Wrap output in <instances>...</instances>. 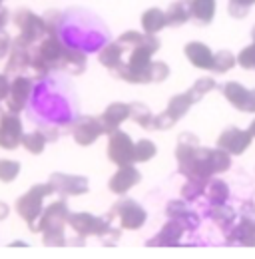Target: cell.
I'll return each instance as SVG.
<instances>
[{
    "label": "cell",
    "mask_w": 255,
    "mask_h": 259,
    "mask_svg": "<svg viewBox=\"0 0 255 259\" xmlns=\"http://www.w3.org/2000/svg\"><path fill=\"white\" fill-rule=\"evenodd\" d=\"M142 38H144V32H138V30H128V32L120 34V38H118V42L130 50V48H134V46H138L140 42H142Z\"/></svg>",
    "instance_id": "obj_39"
},
{
    "label": "cell",
    "mask_w": 255,
    "mask_h": 259,
    "mask_svg": "<svg viewBox=\"0 0 255 259\" xmlns=\"http://www.w3.org/2000/svg\"><path fill=\"white\" fill-rule=\"evenodd\" d=\"M14 26L20 30V36L26 38L30 44H38L46 36V24L44 18L34 14L30 8H20L12 14Z\"/></svg>",
    "instance_id": "obj_7"
},
{
    "label": "cell",
    "mask_w": 255,
    "mask_h": 259,
    "mask_svg": "<svg viewBox=\"0 0 255 259\" xmlns=\"http://www.w3.org/2000/svg\"><path fill=\"white\" fill-rule=\"evenodd\" d=\"M167 16V26H184L188 20H191V0H176L169 4V8L165 10Z\"/></svg>",
    "instance_id": "obj_22"
},
{
    "label": "cell",
    "mask_w": 255,
    "mask_h": 259,
    "mask_svg": "<svg viewBox=\"0 0 255 259\" xmlns=\"http://www.w3.org/2000/svg\"><path fill=\"white\" fill-rule=\"evenodd\" d=\"M68 226L74 229L76 235L80 237H112V243H116L122 235V227H114V224L104 215L96 218L92 213H70Z\"/></svg>",
    "instance_id": "obj_3"
},
{
    "label": "cell",
    "mask_w": 255,
    "mask_h": 259,
    "mask_svg": "<svg viewBox=\"0 0 255 259\" xmlns=\"http://www.w3.org/2000/svg\"><path fill=\"white\" fill-rule=\"evenodd\" d=\"M205 182H199V180H188L186 186L182 188V197L186 201H195L199 195L205 194Z\"/></svg>",
    "instance_id": "obj_35"
},
{
    "label": "cell",
    "mask_w": 255,
    "mask_h": 259,
    "mask_svg": "<svg viewBox=\"0 0 255 259\" xmlns=\"http://www.w3.org/2000/svg\"><path fill=\"white\" fill-rule=\"evenodd\" d=\"M222 94L233 108L245 112L247 98H249V90H247L245 86H241L239 82H225L222 86Z\"/></svg>",
    "instance_id": "obj_24"
},
{
    "label": "cell",
    "mask_w": 255,
    "mask_h": 259,
    "mask_svg": "<svg viewBox=\"0 0 255 259\" xmlns=\"http://www.w3.org/2000/svg\"><path fill=\"white\" fill-rule=\"evenodd\" d=\"M184 231H186V227L180 220H172L169 218V222L161 227V231L154 239L146 241V245L148 247H172V245H178L182 235H184Z\"/></svg>",
    "instance_id": "obj_16"
},
{
    "label": "cell",
    "mask_w": 255,
    "mask_h": 259,
    "mask_svg": "<svg viewBox=\"0 0 255 259\" xmlns=\"http://www.w3.org/2000/svg\"><path fill=\"white\" fill-rule=\"evenodd\" d=\"M32 96V78L24 76V74H18L12 78V84H10V94L6 98V110L14 112V114H20L28 100Z\"/></svg>",
    "instance_id": "obj_13"
},
{
    "label": "cell",
    "mask_w": 255,
    "mask_h": 259,
    "mask_svg": "<svg viewBox=\"0 0 255 259\" xmlns=\"http://www.w3.org/2000/svg\"><path fill=\"white\" fill-rule=\"evenodd\" d=\"M186 58L199 70H214V52L203 42H188L184 48Z\"/></svg>",
    "instance_id": "obj_18"
},
{
    "label": "cell",
    "mask_w": 255,
    "mask_h": 259,
    "mask_svg": "<svg viewBox=\"0 0 255 259\" xmlns=\"http://www.w3.org/2000/svg\"><path fill=\"white\" fill-rule=\"evenodd\" d=\"M251 38L255 40V26H253V30H251Z\"/></svg>",
    "instance_id": "obj_51"
},
{
    "label": "cell",
    "mask_w": 255,
    "mask_h": 259,
    "mask_svg": "<svg viewBox=\"0 0 255 259\" xmlns=\"http://www.w3.org/2000/svg\"><path fill=\"white\" fill-rule=\"evenodd\" d=\"M158 148L152 140H140L136 142V162H150L152 158H156Z\"/></svg>",
    "instance_id": "obj_34"
},
{
    "label": "cell",
    "mask_w": 255,
    "mask_h": 259,
    "mask_svg": "<svg viewBox=\"0 0 255 259\" xmlns=\"http://www.w3.org/2000/svg\"><path fill=\"white\" fill-rule=\"evenodd\" d=\"M44 24H46V34L50 36H60V30H62L64 24V12L56 10V8H50L44 12Z\"/></svg>",
    "instance_id": "obj_30"
},
{
    "label": "cell",
    "mask_w": 255,
    "mask_h": 259,
    "mask_svg": "<svg viewBox=\"0 0 255 259\" xmlns=\"http://www.w3.org/2000/svg\"><path fill=\"white\" fill-rule=\"evenodd\" d=\"M52 194H54V188H52L50 182H46V184L32 186L26 194L20 195L16 199V213L26 222V226L34 224L42 215V211H44V205L42 203H44V199L48 195Z\"/></svg>",
    "instance_id": "obj_5"
},
{
    "label": "cell",
    "mask_w": 255,
    "mask_h": 259,
    "mask_svg": "<svg viewBox=\"0 0 255 259\" xmlns=\"http://www.w3.org/2000/svg\"><path fill=\"white\" fill-rule=\"evenodd\" d=\"M249 132H251V136L255 138V120L251 122V124H249Z\"/></svg>",
    "instance_id": "obj_50"
},
{
    "label": "cell",
    "mask_w": 255,
    "mask_h": 259,
    "mask_svg": "<svg viewBox=\"0 0 255 259\" xmlns=\"http://www.w3.org/2000/svg\"><path fill=\"white\" fill-rule=\"evenodd\" d=\"M193 104H197L193 96H191V92H184V94H176V96L172 98L169 102H167V108H165V114L174 120V122H178V120H182L188 112H190V108Z\"/></svg>",
    "instance_id": "obj_23"
},
{
    "label": "cell",
    "mask_w": 255,
    "mask_h": 259,
    "mask_svg": "<svg viewBox=\"0 0 255 259\" xmlns=\"http://www.w3.org/2000/svg\"><path fill=\"white\" fill-rule=\"evenodd\" d=\"M140 182H142V174L138 171V167H134V163H132V165H122V167H118V171L110 178L108 190L116 195H124V194H128L134 186H138Z\"/></svg>",
    "instance_id": "obj_14"
},
{
    "label": "cell",
    "mask_w": 255,
    "mask_h": 259,
    "mask_svg": "<svg viewBox=\"0 0 255 259\" xmlns=\"http://www.w3.org/2000/svg\"><path fill=\"white\" fill-rule=\"evenodd\" d=\"M10 48H12V38L8 36V32H0V60L6 58L10 54Z\"/></svg>",
    "instance_id": "obj_42"
},
{
    "label": "cell",
    "mask_w": 255,
    "mask_h": 259,
    "mask_svg": "<svg viewBox=\"0 0 255 259\" xmlns=\"http://www.w3.org/2000/svg\"><path fill=\"white\" fill-rule=\"evenodd\" d=\"M70 134L74 138V142L82 148H88L92 146L100 136H104V128H102V122L100 118L94 116H80L72 126H70Z\"/></svg>",
    "instance_id": "obj_10"
},
{
    "label": "cell",
    "mask_w": 255,
    "mask_h": 259,
    "mask_svg": "<svg viewBox=\"0 0 255 259\" xmlns=\"http://www.w3.org/2000/svg\"><path fill=\"white\" fill-rule=\"evenodd\" d=\"M130 118V104H124V102H114L110 104L104 114L100 116V122H102V128H104V134L110 136L112 132L120 130V126Z\"/></svg>",
    "instance_id": "obj_15"
},
{
    "label": "cell",
    "mask_w": 255,
    "mask_h": 259,
    "mask_svg": "<svg viewBox=\"0 0 255 259\" xmlns=\"http://www.w3.org/2000/svg\"><path fill=\"white\" fill-rule=\"evenodd\" d=\"M22 138H24V126L18 114L4 110L0 112V148L2 150H16L18 146H22Z\"/></svg>",
    "instance_id": "obj_8"
},
{
    "label": "cell",
    "mask_w": 255,
    "mask_h": 259,
    "mask_svg": "<svg viewBox=\"0 0 255 259\" xmlns=\"http://www.w3.org/2000/svg\"><path fill=\"white\" fill-rule=\"evenodd\" d=\"M124 54L126 48L116 40V42H108L100 52H98V62L108 68V70H116L118 66L124 62Z\"/></svg>",
    "instance_id": "obj_20"
},
{
    "label": "cell",
    "mask_w": 255,
    "mask_h": 259,
    "mask_svg": "<svg viewBox=\"0 0 255 259\" xmlns=\"http://www.w3.org/2000/svg\"><path fill=\"white\" fill-rule=\"evenodd\" d=\"M205 195H207L209 203H227L229 186L223 180H209L205 186Z\"/></svg>",
    "instance_id": "obj_29"
},
{
    "label": "cell",
    "mask_w": 255,
    "mask_h": 259,
    "mask_svg": "<svg viewBox=\"0 0 255 259\" xmlns=\"http://www.w3.org/2000/svg\"><path fill=\"white\" fill-rule=\"evenodd\" d=\"M32 46L26 38H22L20 34L12 40V48H10V54H8V62H6V74L8 76H18V74H24L26 68H30V52Z\"/></svg>",
    "instance_id": "obj_11"
},
{
    "label": "cell",
    "mask_w": 255,
    "mask_h": 259,
    "mask_svg": "<svg viewBox=\"0 0 255 259\" xmlns=\"http://www.w3.org/2000/svg\"><path fill=\"white\" fill-rule=\"evenodd\" d=\"M46 144H48V138L44 136V132L40 128L30 132V134H24V138H22V148L32 156H40L44 152Z\"/></svg>",
    "instance_id": "obj_28"
},
{
    "label": "cell",
    "mask_w": 255,
    "mask_h": 259,
    "mask_svg": "<svg viewBox=\"0 0 255 259\" xmlns=\"http://www.w3.org/2000/svg\"><path fill=\"white\" fill-rule=\"evenodd\" d=\"M245 112H251V114H255V90H251V92H249L247 106H245Z\"/></svg>",
    "instance_id": "obj_46"
},
{
    "label": "cell",
    "mask_w": 255,
    "mask_h": 259,
    "mask_svg": "<svg viewBox=\"0 0 255 259\" xmlns=\"http://www.w3.org/2000/svg\"><path fill=\"white\" fill-rule=\"evenodd\" d=\"M8 213H10V207H8V203L0 199V222H4V220L8 218Z\"/></svg>",
    "instance_id": "obj_47"
},
{
    "label": "cell",
    "mask_w": 255,
    "mask_h": 259,
    "mask_svg": "<svg viewBox=\"0 0 255 259\" xmlns=\"http://www.w3.org/2000/svg\"><path fill=\"white\" fill-rule=\"evenodd\" d=\"M237 64L243 70H255V40L237 54Z\"/></svg>",
    "instance_id": "obj_38"
},
{
    "label": "cell",
    "mask_w": 255,
    "mask_h": 259,
    "mask_svg": "<svg viewBox=\"0 0 255 259\" xmlns=\"http://www.w3.org/2000/svg\"><path fill=\"white\" fill-rule=\"evenodd\" d=\"M227 243L229 245H243V247H255V220L243 218L237 226L227 231Z\"/></svg>",
    "instance_id": "obj_17"
},
{
    "label": "cell",
    "mask_w": 255,
    "mask_h": 259,
    "mask_svg": "<svg viewBox=\"0 0 255 259\" xmlns=\"http://www.w3.org/2000/svg\"><path fill=\"white\" fill-rule=\"evenodd\" d=\"M140 22H142V30L146 34H158L159 30H163L167 26V16L159 8H148L142 14Z\"/></svg>",
    "instance_id": "obj_25"
},
{
    "label": "cell",
    "mask_w": 255,
    "mask_h": 259,
    "mask_svg": "<svg viewBox=\"0 0 255 259\" xmlns=\"http://www.w3.org/2000/svg\"><path fill=\"white\" fill-rule=\"evenodd\" d=\"M229 2H237V4H241V6H245V8H251L255 4V0H229Z\"/></svg>",
    "instance_id": "obj_48"
},
{
    "label": "cell",
    "mask_w": 255,
    "mask_h": 259,
    "mask_svg": "<svg viewBox=\"0 0 255 259\" xmlns=\"http://www.w3.org/2000/svg\"><path fill=\"white\" fill-rule=\"evenodd\" d=\"M68 218H70V209L66 203V197L56 199L54 203H50L48 207H44L42 215L28 226L32 233H42V243L48 247H62L66 245V233L64 227L68 226Z\"/></svg>",
    "instance_id": "obj_2"
},
{
    "label": "cell",
    "mask_w": 255,
    "mask_h": 259,
    "mask_svg": "<svg viewBox=\"0 0 255 259\" xmlns=\"http://www.w3.org/2000/svg\"><path fill=\"white\" fill-rule=\"evenodd\" d=\"M207 215H209V220H214L222 227L223 231H227L233 226V220H235V211L227 203H211V209L207 211Z\"/></svg>",
    "instance_id": "obj_26"
},
{
    "label": "cell",
    "mask_w": 255,
    "mask_h": 259,
    "mask_svg": "<svg viewBox=\"0 0 255 259\" xmlns=\"http://www.w3.org/2000/svg\"><path fill=\"white\" fill-rule=\"evenodd\" d=\"M176 126V122L165 114V112H161L158 114L156 118H154V130H161V132H165V130L174 128Z\"/></svg>",
    "instance_id": "obj_41"
},
{
    "label": "cell",
    "mask_w": 255,
    "mask_h": 259,
    "mask_svg": "<svg viewBox=\"0 0 255 259\" xmlns=\"http://www.w3.org/2000/svg\"><path fill=\"white\" fill-rule=\"evenodd\" d=\"M10 80H8V74H0V102H6V98L10 94Z\"/></svg>",
    "instance_id": "obj_44"
},
{
    "label": "cell",
    "mask_w": 255,
    "mask_h": 259,
    "mask_svg": "<svg viewBox=\"0 0 255 259\" xmlns=\"http://www.w3.org/2000/svg\"><path fill=\"white\" fill-rule=\"evenodd\" d=\"M106 218L114 224L118 222V226L128 231H136L140 227H144V224L148 222V213L146 209L136 201V199H130V197H120L112 209L106 213Z\"/></svg>",
    "instance_id": "obj_4"
},
{
    "label": "cell",
    "mask_w": 255,
    "mask_h": 259,
    "mask_svg": "<svg viewBox=\"0 0 255 259\" xmlns=\"http://www.w3.org/2000/svg\"><path fill=\"white\" fill-rule=\"evenodd\" d=\"M108 160L116 163L118 167L122 165H132L136 163V144L130 138V134L116 130L108 136V148H106Z\"/></svg>",
    "instance_id": "obj_6"
},
{
    "label": "cell",
    "mask_w": 255,
    "mask_h": 259,
    "mask_svg": "<svg viewBox=\"0 0 255 259\" xmlns=\"http://www.w3.org/2000/svg\"><path fill=\"white\" fill-rule=\"evenodd\" d=\"M10 247H26V243L24 241H12Z\"/></svg>",
    "instance_id": "obj_49"
},
{
    "label": "cell",
    "mask_w": 255,
    "mask_h": 259,
    "mask_svg": "<svg viewBox=\"0 0 255 259\" xmlns=\"http://www.w3.org/2000/svg\"><path fill=\"white\" fill-rule=\"evenodd\" d=\"M251 132L249 130H241L237 126L223 130L218 138V148H223L225 152H229L231 156H241L249 146H251Z\"/></svg>",
    "instance_id": "obj_12"
},
{
    "label": "cell",
    "mask_w": 255,
    "mask_h": 259,
    "mask_svg": "<svg viewBox=\"0 0 255 259\" xmlns=\"http://www.w3.org/2000/svg\"><path fill=\"white\" fill-rule=\"evenodd\" d=\"M20 176V162L14 160H0V182L12 184Z\"/></svg>",
    "instance_id": "obj_33"
},
{
    "label": "cell",
    "mask_w": 255,
    "mask_h": 259,
    "mask_svg": "<svg viewBox=\"0 0 255 259\" xmlns=\"http://www.w3.org/2000/svg\"><path fill=\"white\" fill-rule=\"evenodd\" d=\"M209 163H211L214 174H223V171H227L231 167V154L225 152L223 148H216L209 154Z\"/></svg>",
    "instance_id": "obj_31"
},
{
    "label": "cell",
    "mask_w": 255,
    "mask_h": 259,
    "mask_svg": "<svg viewBox=\"0 0 255 259\" xmlns=\"http://www.w3.org/2000/svg\"><path fill=\"white\" fill-rule=\"evenodd\" d=\"M167 78H169V66L165 62H161V60L152 62V82L159 84V82H163Z\"/></svg>",
    "instance_id": "obj_40"
},
{
    "label": "cell",
    "mask_w": 255,
    "mask_h": 259,
    "mask_svg": "<svg viewBox=\"0 0 255 259\" xmlns=\"http://www.w3.org/2000/svg\"><path fill=\"white\" fill-rule=\"evenodd\" d=\"M216 0H191V20L199 26H207L216 18Z\"/></svg>",
    "instance_id": "obj_21"
},
{
    "label": "cell",
    "mask_w": 255,
    "mask_h": 259,
    "mask_svg": "<svg viewBox=\"0 0 255 259\" xmlns=\"http://www.w3.org/2000/svg\"><path fill=\"white\" fill-rule=\"evenodd\" d=\"M180 222L184 224L186 231H193L195 227L199 226V218H197V213H193L191 209L188 211V213H186V215H184V218H182V220H180Z\"/></svg>",
    "instance_id": "obj_43"
},
{
    "label": "cell",
    "mask_w": 255,
    "mask_h": 259,
    "mask_svg": "<svg viewBox=\"0 0 255 259\" xmlns=\"http://www.w3.org/2000/svg\"><path fill=\"white\" fill-rule=\"evenodd\" d=\"M130 118L138 124V126H142L144 130H154V114H152V110L146 106V104H142V102H132L130 104Z\"/></svg>",
    "instance_id": "obj_27"
},
{
    "label": "cell",
    "mask_w": 255,
    "mask_h": 259,
    "mask_svg": "<svg viewBox=\"0 0 255 259\" xmlns=\"http://www.w3.org/2000/svg\"><path fill=\"white\" fill-rule=\"evenodd\" d=\"M190 211L186 199H172L167 205H165V215L172 218V220H182L186 213Z\"/></svg>",
    "instance_id": "obj_37"
},
{
    "label": "cell",
    "mask_w": 255,
    "mask_h": 259,
    "mask_svg": "<svg viewBox=\"0 0 255 259\" xmlns=\"http://www.w3.org/2000/svg\"><path fill=\"white\" fill-rule=\"evenodd\" d=\"M8 20H10V10H6V8L0 6V32H2L4 26L8 24Z\"/></svg>",
    "instance_id": "obj_45"
},
{
    "label": "cell",
    "mask_w": 255,
    "mask_h": 259,
    "mask_svg": "<svg viewBox=\"0 0 255 259\" xmlns=\"http://www.w3.org/2000/svg\"><path fill=\"white\" fill-rule=\"evenodd\" d=\"M86 68H88L86 52H82L80 48H74V46H66L62 60H60V70L72 74V76H80L86 72Z\"/></svg>",
    "instance_id": "obj_19"
},
{
    "label": "cell",
    "mask_w": 255,
    "mask_h": 259,
    "mask_svg": "<svg viewBox=\"0 0 255 259\" xmlns=\"http://www.w3.org/2000/svg\"><path fill=\"white\" fill-rule=\"evenodd\" d=\"M2 2H4V0H0V4H2Z\"/></svg>",
    "instance_id": "obj_52"
},
{
    "label": "cell",
    "mask_w": 255,
    "mask_h": 259,
    "mask_svg": "<svg viewBox=\"0 0 255 259\" xmlns=\"http://www.w3.org/2000/svg\"><path fill=\"white\" fill-rule=\"evenodd\" d=\"M161 48L156 34H146L138 46L126 50L128 58L114 72L128 84H152V56Z\"/></svg>",
    "instance_id": "obj_1"
},
{
    "label": "cell",
    "mask_w": 255,
    "mask_h": 259,
    "mask_svg": "<svg viewBox=\"0 0 255 259\" xmlns=\"http://www.w3.org/2000/svg\"><path fill=\"white\" fill-rule=\"evenodd\" d=\"M216 88H218V84H216L214 78H199V80H195V84L190 88V92H191V96H193V100L199 102L207 92H211V90H216Z\"/></svg>",
    "instance_id": "obj_36"
},
{
    "label": "cell",
    "mask_w": 255,
    "mask_h": 259,
    "mask_svg": "<svg viewBox=\"0 0 255 259\" xmlns=\"http://www.w3.org/2000/svg\"><path fill=\"white\" fill-rule=\"evenodd\" d=\"M48 182L54 188V194L60 197H76V195H84L90 192V182L84 176H74V174H62V171H54Z\"/></svg>",
    "instance_id": "obj_9"
},
{
    "label": "cell",
    "mask_w": 255,
    "mask_h": 259,
    "mask_svg": "<svg viewBox=\"0 0 255 259\" xmlns=\"http://www.w3.org/2000/svg\"><path fill=\"white\" fill-rule=\"evenodd\" d=\"M235 64H237V58L229 50H220L214 54V72L216 74H225Z\"/></svg>",
    "instance_id": "obj_32"
}]
</instances>
